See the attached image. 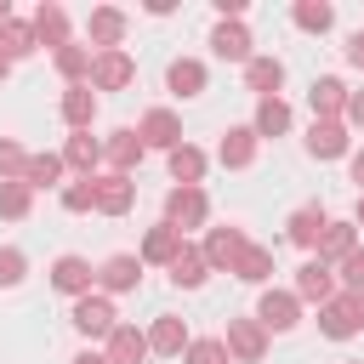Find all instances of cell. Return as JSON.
<instances>
[{"mask_svg": "<svg viewBox=\"0 0 364 364\" xmlns=\"http://www.w3.org/2000/svg\"><path fill=\"white\" fill-rule=\"evenodd\" d=\"M347 97H353V91H347L336 74H324V80L307 85V108H313V119H341V114H347Z\"/></svg>", "mask_w": 364, "mask_h": 364, "instance_id": "obj_13", "label": "cell"}, {"mask_svg": "<svg viewBox=\"0 0 364 364\" xmlns=\"http://www.w3.org/2000/svg\"><path fill=\"white\" fill-rule=\"evenodd\" d=\"M353 228H364V193H358V210H353Z\"/></svg>", "mask_w": 364, "mask_h": 364, "instance_id": "obj_47", "label": "cell"}, {"mask_svg": "<svg viewBox=\"0 0 364 364\" xmlns=\"http://www.w3.org/2000/svg\"><path fill=\"white\" fill-rule=\"evenodd\" d=\"M307 154H313V159H341V154H347V125H341V119H313Z\"/></svg>", "mask_w": 364, "mask_h": 364, "instance_id": "obj_19", "label": "cell"}, {"mask_svg": "<svg viewBox=\"0 0 364 364\" xmlns=\"http://www.w3.org/2000/svg\"><path fill=\"white\" fill-rule=\"evenodd\" d=\"M188 324L182 318H171V313H159L154 318V330H148V353H159V358H176V353H188Z\"/></svg>", "mask_w": 364, "mask_h": 364, "instance_id": "obj_18", "label": "cell"}, {"mask_svg": "<svg viewBox=\"0 0 364 364\" xmlns=\"http://www.w3.org/2000/svg\"><path fill=\"white\" fill-rule=\"evenodd\" d=\"M136 136H142V148H182V119L171 114V108H148L142 114V125H136Z\"/></svg>", "mask_w": 364, "mask_h": 364, "instance_id": "obj_9", "label": "cell"}, {"mask_svg": "<svg viewBox=\"0 0 364 364\" xmlns=\"http://www.w3.org/2000/svg\"><path fill=\"white\" fill-rule=\"evenodd\" d=\"M40 51V40H34V23H23V17H6L0 23V57L6 63H23V57H34Z\"/></svg>", "mask_w": 364, "mask_h": 364, "instance_id": "obj_21", "label": "cell"}, {"mask_svg": "<svg viewBox=\"0 0 364 364\" xmlns=\"http://www.w3.org/2000/svg\"><path fill=\"white\" fill-rule=\"evenodd\" d=\"M148 358V336L136 330V324H114V336H108V364H142Z\"/></svg>", "mask_w": 364, "mask_h": 364, "instance_id": "obj_25", "label": "cell"}, {"mask_svg": "<svg viewBox=\"0 0 364 364\" xmlns=\"http://www.w3.org/2000/svg\"><path fill=\"white\" fill-rule=\"evenodd\" d=\"M256 324L262 330H296L301 324V301H296V290H262V301H256Z\"/></svg>", "mask_w": 364, "mask_h": 364, "instance_id": "obj_3", "label": "cell"}, {"mask_svg": "<svg viewBox=\"0 0 364 364\" xmlns=\"http://www.w3.org/2000/svg\"><path fill=\"white\" fill-rule=\"evenodd\" d=\"M6 74H11V63H6V57H0V80H6Z\"/></svg>", "mask_w": 364, "mask_h": 364, "instance_id": "obj_48", "label": "cell"}, {"mask_svg": "<svg viewBox=\"0 0 364 364\" xmlns=\"http://www.w3.org/2000/svg\"><path fill=\"white\" fill-rule=\"evenodd\" d=\"M28 205H34V188L28 182H0V216L6 222H23Z\"/></svg>", "mask_w": 364, "mask_h": 364, "instance_id": "obj_37", "label": "cell"}, {"mask_svg": "<svg viewBox=\"0 0 364 364\" xmlns=\"http://www.w3.org/2000/svg\"><path fill=\"white\" fill-rule=\"evenodd\" d=\"M51 63H57V74H63L68 85H85V80H91V46H74V40H68V46L51 51Z\"/></svg>", "mask_w": 364, "mask_h": 364, "instance_id": "obj_27", "label": "cell"}, {"mask_svg": "<svg viewBox=\"0 0 364 364\" xmlns=\"http://www.w3.org/2000/svg\"><path fill=\"white\" fill-rule=\"evenodd\" d=\"M34 40H40V46H51V51H57V46H68V11H63L57 0H46V6L34 11Z\"/></svg>", "mask_w": 364, "mask_h": 364, "instance_id": "obj_26", "label": "cell"}, {"mask_svg": "<svg viewBox=\"0 0 364 364\" xmlns=\"http://www.w3.org/2000/svg\"><path fill=\"white\" fill-rule=\"evenodd\" d=\"M68 324H74L80 336H114V301H108L102 290H91V296H80V301H74Z\"/></svg>", "mask_w": 364, "mask_h": 364, "instance_id": "obj_8", "label": "cell"}, {"mask_svg": "<svg viewBox=\"0 0 364 364\" xmlns=\"http://www.w3.org/2000/svg\"><path fill=\"white\" fill-rule=\"evenodd\" d=\"M210 216V199H205V188H171L165 193V222L182 233V228H199Z\"/></svg>", "mask_w": 364, "mask_h": 364, "instance_id": "obj_7", "label": "cell"}, {"mask_svg": "<svg viewBox=\"0 0 364 364\" xmlns=\"http://www.w3.org/2000/svg\"><path fill=\"white\" fill-rule=\"evenodd\" d=\"M182 364H233V358H228V347H222V336H205V341H188V353H182Z\"/></svg>", "mask_w": 364, "mask_h": 364, "instance_id": "obj_39", "label": "cell"}, {"mask_svg": "<svg viewBox=\"0 0 364 364\" xmlns=\"http://www.w3.org/2000/svg\"><path fill=\"white\" fill-rule=\"evenodd\" d=\"M347 119L364 131V91H353V97H347Z\"/></svg>", "mask_w": 364, "mask_h": 364, "instance_id": "obj_44", "label": "cell"}, {"mask_svg": "<svg viewBox=\"0 0 364 364\" xmlns=\"http://www.w3.org/2000/svg\"><path fill=\"white\" fill-rule=\"evenodd\" d=\"M142 284V262L136 256H108L102 267H97V290L102 296H125V290H136Z\"/></svg>", "mask_w": 364, "mask_h": 364, "instance_id": "obj_15", "label": "cell"}, {"mask_svg": "<svg viewBox=\"0 0 364 364\" xmlns=\"http://www.w3.org/2000/svg\"><path fill=\"white\" fill-rule=\"evenodd\" d=\"M63 119H68L74 131H91V119H97V91H91V85H68V91H63Z\"/></svg>", "mask_w": 364, "mask_h": 364, "instance_id": "obj_29", "label": "cell"}, {"mask_svg": "<svg viewBox=\"0 0 364 364\" xmlns=\"http://www.w3.org/2000/svg\"><path fill=\"white\" fill-rule=\"evenodd\" d=\"M245 85L256 91V102H262V97H279L284 63H279V57H250V63H245Z\"/></svg>", "mask_w": 364, "mask_h": 364, "instance_id": "obj_22", "label": "cell"}, {"mask_svg": "<svg viewBox=\"0 0 364 364\" xmlns=\"http://www.w3.org/2000/svg\"><path fill=\"white\" fill-rule=\"evenodd\" d=\"M250 131H256V136H284V131H290V102H284V97H262Z\"/></svg>", "mask_w": 364, "mask_h": 364, "instance_id": "obj_30", "label": "cell"}, {"mask_svg": "<svg viewBox=\"0 0 364 364\" xmlns=\"http://www.w3.org/2000/svg\"><path fill=\"white\" fill-rule=\"evenodd\" d=\"M23 165H28V154H23V142H11V136H0V182H23Z\"/></svg>", "mask_w": 364, "mask_h": 364, "instance_id": "obj_40", "label": "cell"}, {"mask_svg": "<svg viewBox=\"0 0 364 364\" xmlns=\"http://www.w3.org/2000/svg\"><path fill=\"white\" fill-rule=\"evenodd\" d=\"M182 245H188V239H182L171 222H159V228H148V233H142V250H136V262H142V267H148V262H154V267H171Z\"/></svg>", "mask_w": 364, "mask_h": 364, "instance_id": "obj_14", "label": "cell"}, {"mask_svg": "<svg viewBox=\"0 0 364 364\" xmlns=\"http://www.w3.org/2000/svg\"><path fill=\"white\" fill-rule=\"evenodd\" d=\"M245 245H250L245 228H210L199 250H205V267H210V273H233L239 256H245Z\"/></svg>", "mask_w": 364, "mask_h": 364, "instance_id": "obj_2", "label": "cell"}, {"mask_svg": "<svg viewBox=\"0 0 364 364\" xmlns=\"http://www.w3.org/2000/svg\"><path fill=\"white\" fill-rule=\"evenodd\" d=\"M353 182H358V193H364V148L353 154Z\"/></svg>", "mask_w": 364, "mask_h": 364, "instance_id": "obj_45", "label": "cell"}, {"mask_svg": "<svg viewBox=\"0 0 364 364\" xmlns=\"http://www.w3.org/2000/svg\"><path fill=\"white\" fill-rule=\"evenodd\" d=\"M318 330H324L330 341H347V336H358V330H364V296H353V290H336V296L318 307Z\"/></svg>", "mask_w": 364, "mask_h": 364, "instance_id": "obj_1", "label": "cell"}, {"mask_svg": "<svg viewBox=\"0 0 364 364\" xmlns=\"http://www.w3.org/2000/svg\"><path fill=\"white\" fill-rule=\"evenodd\" d=\"M324 228H330V216L318 210V205H301L290 222H284V233H290V245H301V250H318V239H324Z\"/></svg>", "mask_w": 364, "mask_h": 364, "instance_id": "obj_20", "label": "cell"}, {"mask_svg": "<svg viewBox=\"0 0 364 364\" xmlns=\"http://www.w3.org/2000/svg\"><path fill=\"white\" fill-rule=\"evenodd\" d=\"M250 46H256V40H250L245 17H239V23H216V28H210V51H216L222 63H250V57H256Z\"/></svg>", "mask_w": 364, "mask_h": 364, "instance_id": "obj_12", "label": "cell"}, {"mask_svg": "<svg viewBox=\"0 0 364 364\" xmlns=\"http://www.w3.org/2000/svg\"><path fill=\"white\" fill-rule=\"evenodd\" d=\"M142 154H148V148H142L136 131H114V136L102 142V159H108L119 176H131V165H142Z\"/></svg>", "mask_w": 364, "mask_h": 364, "instance_id": "obj_24", "label": "cell"}, {"mask_svg": "<svg viewBox=\"0 0 364 364\" xmlns=\"http://www.w3.org/2000/svg\"><path fill=\"white\" fill-rule=\"evenodd\" d=\"M353 245H358V228H353V222H330V228H324V239H318V262L330 267V262H341Z\"/></svg>", "mask_w": 364, "mask_h": 364, "instance_id": "obj_34", "label": "cell"}, {"mask_svg": "<svg viewBox=\"0 0 364 364\" xmlns=\"http://www.w3.org/2000/svg\"><path fill=\"white\" fill-rule=\"evenodd\" d=\"M23 182H28L34 193H40V188H57V182H63V154H28Z\"/></svg>", "mask_w": 364, "mask_h": 364, "instance_id": "obj_33", "label": "cell"}, {"mask_svg": "<svg viewBox=\"0 0 364 364\" xmlns=\"http://www.w3.org/2000/svg\"><path fill=\"white\" fill-rule=\"evenodd\" d=\"M205 273H210V267H205V250H199V245H182V250H176V262H171V279H176L182 290H199V284H205Z\"/></svg>", "mask_w": 364, "mask_h": 364, "instance_id": "obj_31", "label": "cell"}, {"mask_svg": "<svg viewBox=\"0 0 364 364\" xmlns=\"http://www.w3.org/2000/svg\"><path fill=\"white\" fill-rule=\"evenodd\" d=\"M336 284L353 290V296H364V245H353V250L336 262Z\"/></svg>", "mask_w": 364, "mask_h": 364, "instance_id": "obj_38", "label": "cell"}, {"mask_svg": "<svg viewBox=\"0 0 364 364\" xmlns=\"http://www.w3.org/2000/svg\"><path fill=\"white\" fill-rule=\"evenodd\" d=\"M256 142H262V136H256L250 125H228V131H222V148H216V159H222L228 171H245V165L256 159Z\"/></svg>", "mask_w": 364, "mask_h": 364, "instance_id": "obj_17", "label": "cell"}, {"mask_svg": "<svg viewBox=\"0 0 364 364\" xmlns=\"http://www.w3.org/2000/svg\"><path fill=\"white\" fill-rule=\"evenodd\" d=\"M91 188H97V205H91V210H102V216H125V210L136 205V182H131V176H119V171L91 176Z\"/></svg>", "mask_w": 364, "mask_h": 364, "instance_id": "obj_6", "label": "cell"}, {"mask_svg": "<svg viewBox=\"0 0 364 364\" xmlns=\"http://www.w3.org/2000/svg\"><path fill=\"white\" fill-rule=\"evenodd\" d=\"M63 165H74L80 176H97V165H102V142H97L91 131H74V136L63 142Z\"/></svg>", "mask_w": 364, "mask_h": 364, "instance_id": "obj_23", "label": "cell"}, {"mask_svg": "<svg viewBox=\"0 0 364 364\" xmlns=\"http://www.w3.org/2000/svg\"><path fill=\"white\" fill-rule=\"evenodd\" d=\"M23 273H28V256H23L17 245H6V250H0V290L23 284Z\"/></svg>", "mask_w": 364, "mask_h": 364, "instance_id": "obj_41", "label": "cell"}, {"mask_svg": "<svg viewBox=\"0 0 364 364\" xmlns=\"http://www.w3.org/2000/svg\"><path fill=\"white\" fill-rule=\"evenodd\" d=\"M91 205H97L91 176H80V182H68V188H63V210H91Z\"/></svg>", "mask_w": 364, "mask_h": 364, "instance_id": "obj_42", "label": "cell"}, {"mask_svg": "<svg viewBox=\"0 0 364 364\" xmlns=\"http://www.w3.org/2000/svg\"><path fill=\"white\" fill-rule=\"evenodd\" d=\"M171 176H176V188H199V176H205V154H199L193 142L171 148Z\"/></svg>", "mask_w": 364, "mask_h": 364, "instance_id": "obj_32", "label": "cell"}, {"mask_svg": "<svg viewBox=\"0 0 364 364\" xmlns=\"http://www.w3.org/2000/svg\"><path fill=\"white\" fill-rule=\"evenodd\" d=\"M296 28H307V34H324L330 23H336V6H324V0H296Z\"/></svg>", "mask_w": 364, "mask_h": 364, "instance_id": "obj_36", "label": "cell"}, {"mask_svg": "<svg viewBox=\"0 0 364 364\" xmlns=\"http://www.w3.org/2000/svg\"><path fill=\"white\" fill-rule=\"evenodd\" d=\"M85 34H91L97 51H119V40H125V11H119V6H91Z\"/></svg>", "mask_w": 364, "mask_h": 364, "instance_id": "obj_16", "label": "cell"}, {"mask_svg": "<svg viewBox=\"0 0 364 364\" xmlns=\"http://www.w3.org/2000/svg\"><path fill=\"white\" fill-rule=\"evenodd\" d=\"M290 290H296V301H318V307H324V301L336 296V267H324V262L313 256V262L296 267V284H290Z\"/></svg>", "mask_w": 364, "mask_h": 364, "instance_id": "obj_11", "label": "cell"}, {"mask_svg": "<svg viewBox=\"0 0 364 364\" xmlns=\"http://www.w3.org/2000/svg\"><path fill=\"white\" fill-rule=\"evenodd\" d=\"M347 63H353V68H364V28L347 40Z\"/></svg>", "mask_w": 364, "mask_h": 364, "instance_id": "obj_43", "label": "cell"}, {"mask_svg": "<svg viewBox=\"0 0 364 364\" xmlns=\"http://www.w3.org/2000/svg\"><path fill=\"white\" fill-rule=\"evenodd\" d=\"M347 364H364V358H347Z\"/></svg>", "mask_w": 364, "mask_h": 364, "instance_id": "obj_49", "label": "cell"}, {"mask_svg": "<svg viewBox=\"0 0 364 364\" xmlns=\"http://www.w3.org/2000/svg\"><path fill=\"white\" fill-rule=\"evenodd\" d=\"M222 347H228V358H239V364H262V353H267V330H262L256 318H228Z\"/></svg>", "mask_w": 364, "mask_h": 364, "instance_id": "obj_4", "label": "cell"}, {"mask_svg": "<svg viewBox=\"0 0 364 364\" xmlns=\"http://www.w3.org/2000/svg\"><path fill=\"white\" fill-rule=\"evenodd\" d=\"M165 85H171L176 97H199V91H205V63H199V57H176V63L165 68Z\"/></svg>", "mask_w": 364, "mask_h": 364, "instance_id": "obj_28", "label": "cell"}, {"mask_svg": "<svg viewBox=\"0 0 364 364\" xmlns=\"http://www.w3.org/2000/svg\"><path fill=\"white\" fill-rule=\"evenodd\" d=\"M233 279H245V284H267V279H273V250H267V245H245Z\"/></svg>", "mask_w": 364, "mask_h": 364, "instance_id": "obj_35", "label": "cell"}, {"mask_svg": "<svg viewBox=\"0 0 364 364\" xmlns=\"http://www.w3.org/2000/svg\"><path fill=\"white\" fill-rule=\"evenodd\" d=\"M131 80H136V63L125 51H97L91 57V80H85L91 91H125Z\"/></svg>", "mask_w": 364, "mask_h": 364, "instance_id": "obj_5", "label": "cell"}, {"mask_svg": "<svg viewBox=\"0 0 364 364\" xmlns=\"http://www.w3.org/2000/svg\"><path fill=\"white\" fill-rule=\"evenodd\" d=\"M51 284H57L63 296H74V301H80V296H91L97 267H91L85 256H57V262H51Z\"/></svg>", "mask_w": 364, "mask_h": 364, "instance_id": "obj_10", "label": "cell"}, {"mask_svg": "<svg viewBox=\"0 0 364 364\" xmlns=\"http://www.w3.org/2000/svg\"><path fill=\"white\" fill-rule=\"evenodd\" d=\"M68 364H108V353H74Z\"/></svg>", "mask_w": 364, "mask_h": 364, "instance_id": "obj_46", "label": "cell"}]
</instances>
